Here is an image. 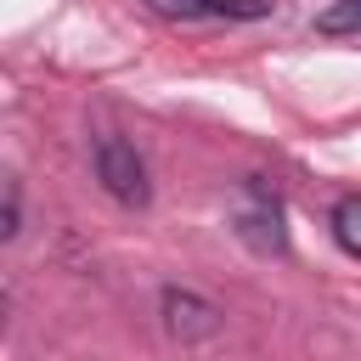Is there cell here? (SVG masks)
Masks as SVG:
<instances>
[{"instance_id": "1", "label": "cell", "mask_w": 361, "mask_h": 361, "mask_svg": "<svg viewBox=\"0 0 361 361\" xmlns=\"http://www.w3.org/2000/svg\"><path fill=\"white\" fill-rule=\"evenodd\" d=\"M96 180H102L107 197H118L124 209H141V203L152 197L147 164H141V152H135L124 135H102V141H96Z\"/></svg>"}, {"instance_id": "2", "label": "cell", "mask_w": 361, "mask_h": 361, "mask_svg": "<svg viewBox=\"0 0 361 361\" xmlns=\"http://www.w3.org/2000/svg\"><path fill=\"white\" fill-rule=\"evenodd\" d=\"M237 237H243L254 254H282V248H288V231H282V203H276L259 180H248V203L237 209Z\"/></svg>"}, {"instance_id": "3", "label": "cell", "mask_w": 361, "mask_h": 361, "mask_svg": "<svg viewBox=\"0 0 361 361\" xmlns=\"http://www.w3.org/2000/svg\"><path fill=\"white\" fill-rule=\"evenodd\" d=\"M164 327H169L180 344H192V338H209V333L220 327V310H214L209 299L186 293V288H169V293H164Z\"/></svg>"}, {"instance_id": "4", "label": "cell", "mask_w": 361, "mask_h": 361, "mask_svg": "<svg viewBox=\"0 0 361 361\" xmlns=\"http://www.w3.org/2000/svg\"><path fill=\"white\" fill-rule=\"evenodd\" d=\"M169 23H203V17H259L265 0H147Z\"/></svg>"}, {"instance_id": "5", "label": "cell", "mask_w": 361, "mask_h": 361, "mask_svg": "<svg viewBox=\"0 0 361 361\" xmlns=\"http://www.w3.org/2000/svg\"><path fill=\"white\" fill-rule=\"evenodd\" d=\"M333 237H338L344 254H361V197L355 192H344L333 203Z\"/></svg>"}, {"instance_id": "6", "label": "cell", "mask_w": 361, "mask_h": 361, "mask_svg": "<svg viewBox=\"0 0 361 361\" xmlns=\"http://www.w3.org/2000/svg\"><path fill=\"white\" fill-rule=\"evenodd\" d=\"M17 226H23V192L11 175H0V243H11Z\"/></svg>"}, {"instance_id": "7", "label": "cell", "mask_w": 361, "mask_h": 361, "mask_svg": "<svg viewBox=\"0 0 361 361\" xmlns=\"http://www.w3.org/2000/svg\"><path fill=\"white\" fill-rule=\"evenodd\" d=\"M355 11H361V0H338L333 11L316 17V28H322V34H355Z\"/></svg>"}, {"instance_id": "8", "label": "cell", "mask_w": 361, "mask_h": 361, "mask_svg": "<svg viewBox=\"0 0 361 361\" xmlns=\"http://www.w3.org/2000/svg\"><path fill=\"white\" fill-rule=\"evenodd\" d=\"M0 327H6V293H0Z\"/></svg>"}]
</instances>
